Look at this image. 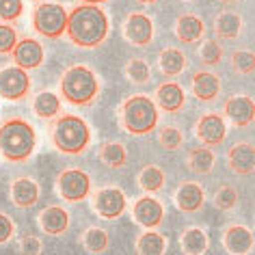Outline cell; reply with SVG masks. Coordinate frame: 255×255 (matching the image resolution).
<instances>
[{"label": "cell", "mask_w": 255, "mask_h": 255, "mask_svg": "<svg viewBox=\"0 0 255 255\" xmlns=\"http://www.w3.org/2000/svg\"><path fill=\"white\" fill-rule=\"evenodd\" d=\"M182 251L190 255H201L208 251V236L199 227H190L182 236Z\"/></svg>", "instance_id": "cell-28"}, {"label": "cell", "mask_w": 255, "mask_h": 255, "mask_svg": "<svg viewBox=\"0 0 255 255\" xmlns=\"http://www.w3.org/2000/svg\"><path fill=\"white\" fill-rule=\"evenodd\" d=\"M24 0H0V20L13 22L22 15Z\"/></svg>", "instance_id": "cell-37"}, {"label": "cell", "mask_w": 255, "mask_h": 255, "mask_svg": "<svg viewBox=\"0 0 255 255\" xmlns=\"http://www.w3.org/2000/svg\"><path fill=\"white\" fill-rule=\"evenodd\" d=\"M56 190L69 203L85 201L91 193V177L82 169H65L56 177Z\"/></svg>", "instance_id": "cell-7"}, {"label": "cell", "mask_w": 255, "mask_h": 255, "mask_svg": "<svg viewBox=\"0 0 255 255\" xmlns=\"http://www.w3.org/2000/svg\"><path fill=\"white\" fill-rule=\"evenodd\" d=\"M138 186L145 193H158L164 186V171L156 164H147L141 173H138Z\"/></svg>", "instance_id": "cell-29"}, {"label": "cell", "mask_w": 255, "mask_h": 255, "mask_svg": "<svg viewBox=\"0 0 255 255\" xmlns=\"http://www.w3.org/2000/svg\"><path fill=\"white\" fill-rule=\"evenodd\" d=\"M253 115H255V106L249 95H234V98L225 102V117L234 126L238 128L249 126L253 121Z\"/></svg>", "instance_id": "cell-13"}, {"label": "cell", "mask_w": 255, "mask_h": 255, "mask_svg": "<svg viewBox=\"0 0 255 255\" xmlns=\"http://www.w3.org/2000/svg\"><path fill=\"white\" fill-rule=\"evenodd\" d=\"M111 30V22L104 9L98 4H87L82 2L76 9L69 11L67 15V30L65 35L69 41L80 48H95L104 43Z\"/></svg>", "instance_id": "cell-1"}, {"label": "cell", "mask_w": 255, "mask_h": 255, "mask_svg": "<svg viewBox=\"0 0 255 255\" xmlns=\"http://www.w3.org/2000/svg\"><path fill=\"white\" fill-rule=\"evenodd\" d=\"M184 100H186V95H184V89L177 82H162L156 91L158 106L167 113H177L184 106Z\"/></svg>", "instance_id": "cell-21"}, {"label": "cell", "mask_w": 255, "mask_h": 255, "mask_svg": "<svg viewBox=\"0 0 255 255\" xmlns=\"http://www.w3.org/2000/svg\"><path fill=\"white\" fill-rule=\"evenodd\" d=\"M138 2H143V4H149V2H156V0H138Z\"/></svg>", "instance_id": "cell-43"}, {"label": "cell", "mask_w": 255, "mask_h": 255, "mask_svg": "<svg viewBox=\"0 0 255 255\" xmlns=\"http://www.w3.org/2000/svg\"><path fill=\"white\" fill-rule=\"evenodd\" d=\"M67 9L59 2H41L33 11V26L48 39H59L67 30Z\"/></svg>", "instance_id": "cell-6"}, {"label": "cell", "mask_w": 255, "mask_h": 255, "mask_svg": "<svg viewBox=\"0 0 255 255\" xmlns=\"http://www.w3.org/2000/svg\"><path fill=\"white\" fill-rule=\"evenodd\" d=\"M98 156H100L102 164H106V167H111V169H121L128 162V149H126V145L119 141L102 143Z\"/></svg>", "instance_id": "cell-24"}, {"label": "cell", "mask_w": 255, "mask_h": 255, "mask_svg": "<svg viewBox=\"0 0 255 255\" xmlns=\"http://www.w3.org/2000/svg\"><path fill=\"white\" fill-rule=\"evenodd\" d=\"M158 141H160V145L167 151H175V149H180L182 143H184V132L180 130V128H175V126H167V128H162L160 130Z\"/></svg>", "instance_id": "cell-34"}, {"label": "cell", "mask_w": 255, "mask_h": 255, "mask_svg": "<svg viewBox=\"0 0 255 255\" xmlns=\"http://www.w3.org/2000/svg\"><path fill=\"white\" fill-rule=\"evenodd\" d=\"M121 124L130 134H149L158 124V106L147 95H132L121 106Z\"/></svg>", "instance_id": "cell-5"}, {"label": "cell", "mask_w": 255, "mask_h": 255, "mask_svg": "<svg viewBox=\"0 0 255 255\" xmlns=\"http://www.w3.org/2000/svg\"><path fill=\"white\" fill-rule=\"evenodd\" d=\"M93 208H95V212L106 221L119 219V216L126 212V195L121 193V188H117V186L102 188L93 199Z\"/></svg>", "instance_id": "cell-9"}, {"label": "cell", "mask_w": 255, "mask_h": 255, "mask_svg": "<svg viewBox=\"0 0 255 255\" xmlns=\"http://www.w3.org/2000/svg\"><path fill=\"white\" fill-rule=\"evenodd\" d=\"M184 2H190V0H184Z\"/></svg>", "instance_id": "cell-44"}, {"label": "cell", "mask_w": 255, "mask_h": 255, "mask_svg": "<svg viewBox=\"0 0 255 255\" xmlns=\"http://www.w3.org/2000/svg\"><path fill=\"white\" fill-rule=\"evenodd\" d=\"M203 199H206V195H203V188L197 182L180 184V188L175 193L177 210H182V212H197L203 206Z\"/></svg>", "instance_id": "cell-18"}, {"label": "cell", "mask_w": 255, "mask_h": 255, "mask_svg": "<svg viewBox=\"0 0 255 255\" xmlns=\"http://www.w3.org/2000/svg\"><path fill=\"white\" fill-rule=\"evenodd\" d=\"M61 111V100L59 95L52 91H41L39 95H35L33 100V113L41 119H52Z\"/></svg>", "instance_id": "cell-26"}, {"label": "cell", "mask_w": 255, "mask_h": 255, "mask_svg": "<svg viewBox=\"0 0 255 255\" xmlns=\"http://www.w3.org/2000/svg\"><path fill=\"white\" fill-rule=\"evenodd\" d=\"M214 162H216V156L210 147H195L188 154V167L197 175H208L214 169Z\"/></svg>", "instance_id": "cell-27"}, {"label": "cell", "mask_w": 255, "mask_h": 255, "mask_svg": "<svg viewBox=\"0 0 255 255\" xmlns=\"http://www.w3.org/2000/svg\"><path fill=\"white\" fill-rule=\"evenodd\" d=\"M37 147L35 128L22 117H9L0 126V156L9 162H26Z\"/></svg>", "instance_id": "cell-2"}, {"label": "cell", "mask_w": 255, "mask_h": 255, "mask_svg": "<svg viewBox=\"0 0 255 255\" xmlns=\"http://www.w3.org/2000/svg\"><path fill=\"white\" fill-rule=\"evenodd\" d=\"M236 203H238V193H236V188L232 184H221L214 193V206L219 210H223V212H227V210H232Z\"/></svg>", "instance_id": "cell-33"}, {"label": "cell", "mask_w": 255, "mask_h": 255, "mask_svg": "<svg viewBox=\"0 0 255 255\" xmlns=\"http://www.w3.org/2000/svg\"><path fill=\"white\" fill-rule=\"evenodd\" d=\"M11 199L17 208H33L39 201V184L30 177H17L11 184Z\"/></svg>", "instance_id": "cell-17"}, {"label": "cell", "mask_w": 255, "mask_h": 255, "mask_svg": "<svg viewBox=\"0 0 255 255\" xmlns=\"http://www.w3.org/2000/svg\"><path fill=\"white\" fill-rule=\"evenodd\" d=\"M126 74H128V78L132 82H136V85H145V82H149V78H151V69L147 65V61H143V59L128 61Z\"/></svg>", "instance_id": "cell-32"}, {"label": "cell", "mask_w": 255, "mask_h": 255, "mask_svg": "<svg viewBox=\"0 0 255 255\" xmlns=\"http://www.w3.org/2000/svg\"><path fill=\"white\" fill-rule=\"evenodd\" d=\"M82 2H87V4H100V2H106V0H82Z\"/></svg>", "instance_id": "cell-41"}, {"label": "cell", "mask_w": 255, "mask_h": 255, "mask_svg": "<svg viewBox=\"0 0 255 255\" xmlns=\"http://www.w3.org/2000/svg\"><path fill=\"white\" fill-rule=\"evenodd\" d=\"M253 65H255V59H253L251 50H236V52H234V56H232V67L238 74H251L253 72Z\"/></svg>", "instance_id": "cell-36"}, {"label": "cell", "mask_w": 255, "mask_h": 255, "mask_svg": "<svg viewBox=\"0 0 255 255\" xmlns=\"http://www.w3.org/2000/svg\"><path fill=\"white\" fill-rule=\"evenodd\" d=\"M242 30V17L236 11H223L214 20V33L221 39H236Z\"/></svg>", "instance_id": "cell-23"}, {"label": "cell", "mask_w": 255, "mask_h": 255, "mask_svg": "<svg viewBox=\"0 0 255 255\" xmlns=\"http://www.w3.org/2000/svg\"><path fill=\"white\" fill-rule=\"evenodd\" d=\"M203 35V22L195 13H184L175 24V37L182 43H195Z\"/></svg>", "instance_id": "cell-22"}, {"label": "cell", "mask_w": 255, "mask_h": 255, "mask_svg": "<svg viewBox=\"0 0 255 255\" xmlns=\"http://www.w3.org/2000/svg\"><path fill=\"white\" fill-rule=\"evenodd\" d=\"M134 219L138 221V225L143 227H158L164 219V208L162 203L154 199V197H141L134 203Z\"/></svg>", "instance_id": "cell-14"}, {"label": "cell", "mask_w": 255, "mask_h": 255, "mask_svg": "<svg viewBox=\"0 0 255 255\" xmlns=\"http://www.w3.org/2000/svg\"><path fill=\"white\" fill-rule=\"evenodd\" d=\"M193 93L201 102H214L221 93V80L212 72H197L193 76Z\"/></svg>", "instance_id": "cell-20"}, {"label": "cell", "mask_w": 255, "mask_h": 255, "mask_svg": "<svg viewBox=\"0 0 255 255\" xmlns=\"http://www.w3.org/2000/svg\"><path fill=\"white\" fill-rule=\"evenodd\" d=\"M41 240L37 238V236H24V238L20 240V251L22 253H28V255H35V253H41Z\"/></svg>", "instance_id": "cell-39"}, {"label": "cell", "mask_w": 255, "mask_h": 255, "mask_svg": "<svg viewBox=\"0 0 255 255\" xmlns=\"http://www.w3.org/2000/svg\"><path fill=\"white\" fill-rule=\"evenodd\" d=\"M229 169L236 175H251L255 169V149L251 143H238L227 154Z\"/></svg>", "instance_id": "cell-15"}, {"label": "cell", "mask_w": 255, "mask_h": 255, "mask_svg": "<svg viewBox=\"0 0 255 255\" xmlns=\"http://www.w3.org/2000/svg\"><path fill=\"white\" fill-rule=\"evenodd\" d=\"M52 143L63 154H82L91 143V130L78 115H61L52 126Z\"/></svg>", "instance_id": "cell-3"}, {"label": "cell", "mask_w": 255, "mask_h": 255, "mask_svg": "<svg viewBox=\"0 0 255 255\" xmlns=\"http://www.w3.org/2000/svg\"><path fill=\"white\" fill-rule=\"evenodd\" d=\"M30 91V78L26 69L9 65L0 69V98L9 102H20L28 95Z\"/></svg>", "instance_id": "cell-8"}, {"label": "cell", "mask_w": 255, "mask_h": 255, "mask_svg": "<svg viewBox=\"0 0 255 255\" xmlns=\"http://www.w3.org/2000/svg\"><path fill=\"white\" fill-rule=\"evenodd\" d=\"M82 245H85L89 253H104L108 249V234L102 227H91V229H87Z\"/></svg>", "instance_id": "cell-31"}, {"label": "cell", "mask_w": 255, "mask_h": 255, "mask_svg": "<svg viewBox=\"0 0 255 255\" xmlns=\"http://www.w3.org/2000/svg\"><path fill=\"white\" fill-rule=\"evenodd\" d=\"M17 43V33L9 24H0V54H11Z\"/></svg>", "instance_id": "cell-38"}, {"label": "cell", "mask_w": 255, "mask_h": 255, "mask_svg": "<svg viewBox=\"0 0 255 255\" xmlns=\"http://www.w3.org/2000/svg\"><path fill=\"white\" fill-rule=\"evenodd\" d=\"M223 4H232V2H238V0H221Z\"/></svg>", "instance_id": "cell-42"}, {"label": "cell", "mask_w": 255, "mask_h": 255, "mask_svg": "<svg viewBox=\"0 0 255 255\" xmlns=\"http://www.w3.org/2000/svg\"><path fill=\"white\" fill-rule=\"evenodd\" d=\"M13 61L22 69H37L43 63V46L37 39H20L13 48Z\"/></svg>", "instance_id": "cell-12"}, {"label": "cell", "mask_w": 255, "mask_h": 255, "mask_svg": "<svg viewBox=\"0 0 255 255\" xmlns=\"http://www.w3.org/2000/svg\"><path fill=\"white\" fill-rule=\"evenodd\" d=\"M158 67L164 76H180L186 67V56L177 48H164L158 59Z\"/></svg>", "instance_id": "cell-25"}, {"label": "cell", "mask_w": 255, "mask_h": 255, "mask_svg": "<svg viewBox=\"0 0 255 255\" xmlns=\"http://www.w3.org/2000/svg\"><path fill=\"white\" fill-rule=\"evenodd\" d=\"M223 245L234 255L249 253L253 249V234L245 225H232L223 236Z\"/></svg>", "instance_id": "cell-19"}, {"label": "cell", "mask_w": 255, "mask_h": 255, "mask_svg": "<svg viewBox=\"0 0 255 255\" xmlns=\"http://www.w3.org/2000/svg\"><path fill=\"white\" fill-rule=\"evenodd\" d=\"M61 93L69 104L89 106L95 98H98L100 82H98V78H95L93 69H89L87 65H74L63 74Z\"/></svg>", "instance_id": "cell-4"}, {"label": "cell", "mask_w": 255, "mask_h": 255, "mask_svg": "<svg viewBox=\"0 0 255 255\" xmlns=\"http://www.w3.org/2000/svg\"><path fill=\"white\" fill-rule=\"evenodd\" d=\"M199 59H201L203 65H216V63H221V59H223L221 43L216 41V39L203 41L201 48H199Z\"/></svg>", "instance_id": "cell-35"}, {"label": "cell", "mask_w": 255, "mask_h": 255, "mask_svg": "<svg viewBox=\"0 0 255 255\" xmlns=\"http://www.w3.org/2000/svg\"><path fill=\"white\" fill-rule=\"evenodd\" d=\"M124 35L134 46H147L154 37V24L145 13H130L124 24Z\"/></svg>", "instance_id": "cell-11"}, {"label": "cell", "mask_w": 255, "mask_h": 255, "mask_svg": "<svg viewBox=\"0 0 255 255\" xmlns=\"http://www.w3.org/2000/svg\"><path fill=\"white\" fill-rule=\"evenodd\" d=\"M227 134V126H225V119L216 113H208L203 115L197 124V136L199 141L206 145V147H214V145H221L223 138Z\"/></svg>", "instance_id": "cell-10"}, {"label": "cell", "mask_w": 255, "mask_h": 255, "mask_svg": "<svg viewBox=\"0 0 255 255\" xmlns=\"http://www.w3.org/2000/svg\"><path fill=\"white\" fill-rule=\"evenodd\" d=\"M39 227L50 236H61L69 227V214L61 206H48L39 214Z\"/></svg>", "instance_id": "cell-16"}, {"label": "cell", "mask_w": 255, "mask_h": 255, "mask_svg": "<svg viewBox=\"0 0 255 255\" xmlns=\"http://www.w3.org/2000/svg\"><path fill=\"white\" fill-rule=\"evenodd\" d=\"M13 221L9 219L4 212H0V245H4V242H9L11 238H13Z\"/></svg>", "instance_id": "cell-40"}, {"label": "cell", "mask_w": 255, "mask_h": 255, "mask_svg": "<svg viewBox=\"0 0 255 255\" xmlns=\"http://www.w3.org/2000/svg\"><path fill=\"white\" fill-rule=\"evenodd\" d=\"M136 251L143 253V255H160V253L167 251V240H164V236L158 234V232H147L138 238Z\"/></svg>", "instance_id": "cell-30"}]
</instances>
